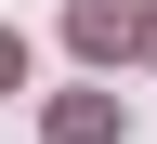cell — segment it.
I'll return each mask as SVG.
<instances>
[{
	"mask_svg": "<svg viewBox=\"0 0 157 144\" xmlns=\"http://www.w3.org/2000/svg\"><path fill=\"white\" fill-rule=\"evenodd\" d=\"M105 131H118L105 92H66V105H52V144H105Z\"/></svg>",
	"mask_w": 157,
	"mask_h": 144,
	"instance_id": "cell-1",
	"label": "cell"
},
{
	"mask_svg": "<svg viewBox=\"0 0 157 144\" xmlns=\"http://www.w3.org/2000/svg\"><path fill=\"white\" fill-rule=\"evenodd\" d=\"M131 39V0H78V53H118Z\"/></svg>",
	"mask_w": 157,
	"mask_h": 144,
	"instance_id": "cell-2",
	"label": "cell"
},
{
	"mask_svg": "<svg viewBox=\"0 0 157 144\" xmlns=\"http://www.w3.org/2000/svg\"><path fill=\"white\" fill-rule=\"evenodd\" d=\"M13 79H26V39H13V26H0V92H13Z\"/></svg>",
	"mask_w": 157,
	"mask_h": 144,
	"instance_id": "cell-3",
	"label": "cell"
}]
</instances>
